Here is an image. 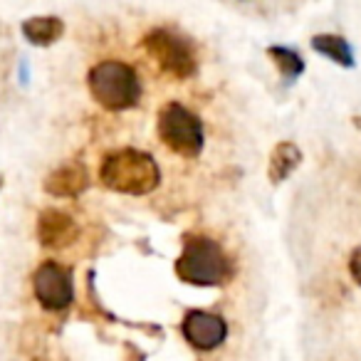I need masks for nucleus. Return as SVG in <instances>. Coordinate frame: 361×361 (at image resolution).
<instances>
[{"mask_svg":"<svg viewBox=\"0 0 361 361\" xmlns=\"http://www.w3.org/2000/svg\"><path fill=\"white\" fill-rule=\"evenodd\" d=\"M99 178L109 191L126 196H146L161 183V169L154 156L139 149H119L104 156Z\"/></svg>","mask_w":361,"mask_h":361,"instance_id":"f257e3e1","label":"nucleus"},{"mask_svg":"<svg viewBox=\"0 0 361 361\" xmlns=\"http://www.w3.org/2000/svg\"><path fill=\"white\" fill-rule=\"evenodd\" d=\"M176 275L188 285L218 287L231 280L233 265L226 250L213 238L191 235L183 243V252L176 260Z\"/></svg>","mask_w":361,"mask_h":361,"instance_id":"f03ea898","label":"nucleus"},{"mask_svg":"<svg viewBox=\"0 0 361 361\" xmlns=\"http://www.w3.org/2000/svg\"><path fill=\"white\" fill-rule=\"evenodd\" d=\"M92 97L97 104L109 111H124L139 104L141 99V82L134 67L119 60H104L94 65L87 75Z\"/></svg>","mask_w":361,"mask_h":361,"instance_id":"7ed1b4c3","label":"nucleus"},{"mask_svg":"<svg viewBox=\"0 0 361 361\" xmlns=\"http://www.w3.org/2000/svg\"><path fill=\"white\" fill-rule=\"evenodd\" d=\"M159 136L171 151L183 159H196L206 144L203 121L178 102H169L159 111Z\"/></svg>","mask_w":361,"mask_h":361,"instance_id":"20e7f679","label":"nucleus"},{"mask_svg":"<svg viewBox=\"0 0 361 361\" xmlns=\"http://www.w3.org/2000/svg\"><path fill=\"white\" fill-rule=\"evenodd\" d=\"M144 47L166 75L176 77V80H188V77L196 75V50L186 37L164 30V27H156L144 37Z\"/></svg>","mask_w":361,"mask_h":361,"instance_id":"39448f33","label":"nucleus"},{"mask_svg":"<svg viewBox=\"0 0 361 361\" xmlns=\"http://www.w3.org/2000/svg\"><path fill=\"white\" fill-rule=\"evenodd\" d=\"M32 292L47 312H62L75 300V282L70 267L55 260H45L32 272Z\"/></svg>","mask_w":361,"mask_h":361,"instance_id":"423d86ee","label":"nucleus"},{"mask_svg":"<svg viewBox=\"0 0 361 361\" xmlns=\"http://www.w3.org/2000/svg\"><path fill=\"white\" fill-rule=\"evenodd\" d=\"M180 331L186 336V341L198 351H213L226 341L228 324L221 314H213L206 310H191L183 314L180 322Z\"/></svg>","mask_w":361,"mask_h":361,"instance_id":"0eeeda50","label":"nucleus"},{"mask_svg":"<svg viewBox=\"0 0 361 361\" xmlns=\"http://www.w3.org/2000/svg\"><path fill=\"white\" fill-rule=\"evenodd\" d=\"M37 243L47 250H62V247L72 245L80 235V228H77L75 218L65 211H57V208H45V211L37 216Z\"/></svg>","mask_w":361,"mask_h":361,"instance_id":"6e6552de","label":"nucleus"},{"mask_svg":"<svg viewBox=\"0 0 361 361\" xmlns=\"http://www.w3.org/2000/svg\"><path fill=\"white\" fill-rule=\"evenodd\" d=\"M87 186H90V173L82 161H70V164L60 166L42 183L45 193L55 198H77L87 191Z\"/></svg>","mask_w":361,"mask_h":361,"instance_id":"1a4fd4ad","label":"nucleus"},{"mask_svg":"<svg viewBox=\"0 0 361 361\" xmlns=\"http://www.w3.org/2000/svg\"><path fill=\"white\" fill-rule=\"evenodd\" d=\"M20 30L30 45L50 47L62 37L65 23H62V18H57V16H35V18H27V20L23 23Z\"/></svg>","mask_w":361,"mask_h":361,"instance_id":"9d476101","label":"nucleus"},{"mask_svg":"<svg viewBox=\"0 0 361 361\" xmlns=\"http://www.w3.org/2000/svg\"><path fill=\"white\" fill-rule=\"evenodd\" d=\"M302 164V151L292 141H280V144L272 149L270 164H267V178H270L272 186H280L282 180H287L292 176V171Z\"/></svg>","mask_w":361,"mask_h":361,"instance_id":"9b49d317","label":"nucleus"},{"mask_svg":"<svg viewBox=\"0 0 361 361\" xmlns=\"http://www.w3.org/2000/svg\"><path fill=\"white\" fill-rule=\"evenodd\" d=\"M312 50L319 52V55H324L326 60H331L334 65L346 67V70H351V67L356 65L354 50H351V45L341 35H329V32H324V35H314L312 37Z\"/></svg>","mask_w":361,"mask_h":361,"instance_id":"f8f14e48","label":"nucleus"},{"mask_svg":"<svg viewBox=\"0 0 361 361\" xmlns=\"http://www.w3.org/2000/svg\"><path fill=\"white\" fill-rule=\"evenodd\" d=\"M267 55H270V60L275 62V67L280 70V75L285 77L287 82H295L297 77L305 72V60H302L295 50H290V47L272 45V47H267Z\"/></svg>","mask_w":361,"mask_h":361,"instance_id":"ddd939ff","label":"nucleus"},{"mask_svg":"<svg viewBox=\"0 0 361 361\" xmlns=\"http://www.w3.org/2000/svg\"><path fill=\"white\" fill-rule=\"evenodd\" d=\"M349 272H351V277H354L356 285H361V247H356V250L349 255Z\"/></svg>","mask_w":361,"mask_h":361,"instance_id":"4468645a","label":"nucleus"},{"mask_svg":"<svg viewBox=\"0 0 361 361\" xmlns=\"http://www.w3.org/2000/svg\"><path fill=\"white\" fill-rule=\"evenodd\" d=\"M0 186H3V173H0Z\"/></svg>","mask_w":361,"mask_h":361,"instance_id":"2eb2a0df","label":"nucleus"}]
</instances>
